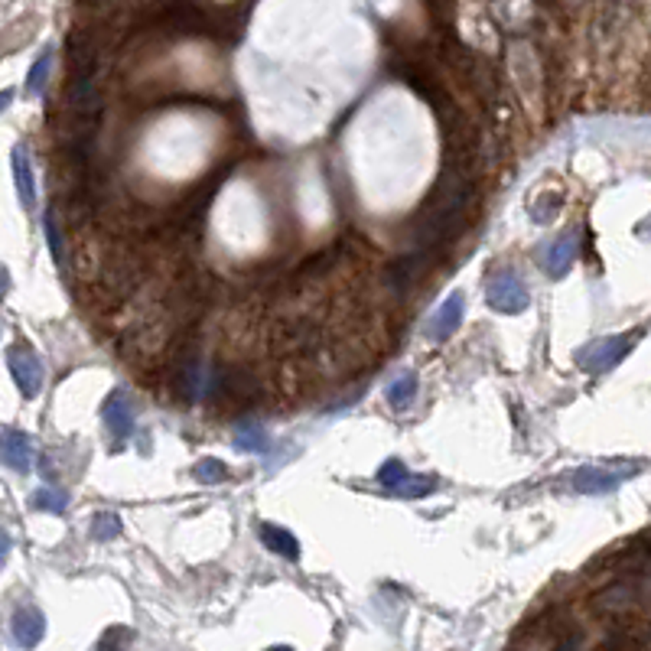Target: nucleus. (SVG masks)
<instances>
[{"instance_id":"obj_1","label":"nucleus","mask_w":651,"mask_h":651,"mask_svg":"<svg viewBox=\"0 0 651 651\" xmlns=\"http://www.w3.org/2000/svg\"><path fill=\"white\" fill-rule=\"evenodd\" d=\"M486 299H488V307H492L495 313L518 316V313L528 310L531 293H528V287H524V280L518 278L515 270H502V274H495V278L488 280Z\"/></svg>"},{"instance_id":"obj_2","label":"nucleus","mask_w":651,"mask_h":651,"mask_svg":"<svg viewBox=\"0 0 651 651\" xmlns=\"http://www.w3.org/2000/svg\"><path fill=\"white\" fill-rule=\"evenodd\" d=\"M378 482H382L388 492L404 495V499H424L436 488L434 476H417V472L407 469L401 459H388V463L378 469Z\"/></svg>"},{"instance_id":"obj_3","label":"nucleus","mask_w":651,"mask_h":651,"mask_svg":"<svg viewBox=\"0 0 651 651\" xmlns=\"http://www.w3.org/2000/svg\"><path fill=\"white\" fill-rule=\"evenodd\" d=\"M7 365H10V374H14L16 388H20V394L37 397L39 388H43V362H39V355L33 352V345H26V342L10 345Z\"/></svg>"},{"instance_id":"obj_4","label":"nucleus","mask_w":651,"mask_h":651,"mask_svg":"<svg viewBox=\"0 0 651 651\" xmlns=\"http://www.w3.org/2000/svg\"><path fill=\"white\" fill-rule=\"evenodd\" d=\"M632 342H635V336L599 339V342L586 345L583 352H577V362H580V368H586V372H593V374L609 372V368L619 365V362L632 352Z\"/></svg>"},{"instance_id":"obj_5","label":"nucleus","mask_w":651,"mask_h":651,"mask_svg":"<svg viewBox=\"0 0 651 651\" xmlns=\"http://www.w3.org/2000/svg\"><path fill=\"white\" fill-rule=\"evenodd\" d=\"M101 417H105V427L114 440H128L134 434V404H131V397L124 391H111L101 407Z\"/></svg>"},{"instance_id":"obj_6","label":"nucleus","mask_w":651,"mask_h":651,"mask_svg":"<svg viewBox=\"0 0 651 651\" xmlns=\"http://www.w3.org/2000/svg\"><path fill=\"white\" fill-rule=\"evenodd\" d=\"M463 310H466L463 297H459V293H449V297L440 303V310L430 316L427 339H434V342H446V339L459 330V322H463Z\"/></svg>"},{"instance_id":"obj_7","label":"nucleus","mask_w":651,"mask_h":651,"mask_svg":"<svg viewBox=\"0 0 651 651\" xmlns=\"http://www.w3.org/2000/svg\"><path fill=\"white\" fill-rule=\"evenodd\" d=\"M0 463L14 472H30L33 466V440L23 430H4L0 434Z\"/></svg>"},{"instance_id":"obj_8","label":"nucleus","mask_w":651,"mask_h":651,"mask_svg":"<svg viewBox=\"0 0 651 651\" xmlns=\"http://www.w3.org/2000/svg\"><path fill=\"white\" fill-rule=\"evenodd\" d=\"M10 632H14V642L20 648H37L46 635V619L37 606H20L10 619Z\"/></svg>"},{"instance_id":"obj_9","label":"nucleus","mask_w":651,"mask_h":651,"mask_svg":"<svg viewBox=\"0 0 651 651\" xmlns=\"http://www.w3.org/2000/svg\"><path fill=\"white\" fill-rule=\"evenodd\" d=\"M622 479H629V476H625V472L603 469V466H586V469L573 472V488L583 495H603V492H613Z\"/></svg>"},{"instance_id":"obj_10","label":"nucleus","mask_w":651,"mask_h":651,"mask_svg":"<svg viewBox=\"0 0 651 651\" xmlns=\"http://www.w3.org/2000/svg\"><path fill=\"white\" fill-rule=\"evenodd\" d=\"M577 251H580V241H577V235H573V232L563 235V238H557L554 245L547 247V255H544L547 274L563 278V274L570 270V264H573V257H577Z\"/></svg>"},{"instance_id":"obj_11","label":"nucleus","mask_w":651,"mask_h":651,"mask_svg":"<svg viewBox=\"0 0 651 651\" xmlns=\"http://www.w3.org/2000/svg\"><path fill=\"white\" fill-rule=\"evenodd\" d=\"M14 176H16V193H20L23 209L37 205V183H33V163L26 147H14Z\"/></svg>"},{"instance_id":"obj_12","label":"nucleus","mask_w":651,"mask_h":651,"mask_svg":"<svg viewBox=\"0 0 651 651\" xmlns=\"http://www.w3.org/2000/svg\"><path fill=\"white\" fill-rule=\"evenodd\" d=\"M257 534H261V544L268 547V551H274V554L287 557V561H297L299 557V541L293 538L287 528H278V524L264 521L261 528H257Z\"/></svg>"},{"instance_id":"obj_13","label":"nucleus","mask_w":651,"mask_h":651,"mask_svg":"<svg viewBox=\"0 0 651 651\" xmlns=\"http://www.w3.org/2000/svg\"><path fill=\"white\" fill-rule=\"evenodd\" d=\"M414 397H417V374L414 372H404L401 378H394L388 384V404L397 407V411H404Z\"/></svg>"},{"instance_id":"obj_14","label":"nucleus","mask_w":651,"mask_h":651,"mask_svg":"<svg viewBox=\"0 0 651 651\" xmlns=\"http://www.w3.org/2000/svg\"><path fill=\"white\" fill-rule=\"evenodd\" d=\"M235 443L241 449H251V453H268V434L257 424H241L238 434H235Z\"/></svg>"},{"instance_id":"obj_15","label":"nucleus","mask_w":651,"mask_h":651,"mask_svg":"<svg viewBox=\"0 0 651 651\" xmlns=\"http://www.w3.org/2000/svg\"><path fill=\"white\" fill-rule=\"evenodd\" d=\"M68 505V495L62 492V488H39L37 495H33V509L39 511H53V515H62Z\"/></svg>"},{"instance_id":"obj_16","label":"nucleus","mask_w":651,"mask_h":651,"mask_svg":"<svg viewBox=\"0 0 651 651\" xmlns=\"http://www.w3.org/2000/svg\"><path fill=\"white\" fill-rule=\"evenodd\" d=\"M121 534V518L111 515V511H98L95 518H91V538L95 541H111Z\"/></svg>"},{"instance_id":"obj_17","label":"nucleus","mask_w":651,"mask_h":651,"mask_svg":"<svg viewBox=\"0 0 651 651\" xmlns=\"http://www.w3.org/2000/svg\"><path fill=\"white\" fill-rule=\"evenodd\" d=\"M49 68H53V53L46 49V53L37 59V66L30 68V75H26V91H30V95H39V91L46 89V79H49Z\"/></svg>"},{"instance_id":"obj_18","label":"nucleus","mask_w":651,"mask_h":651,"mask_svg":"<svg viewBox=\"0 0 651 651\" xmlns=\"http://www.w3.org/2000/svg\"><path fill=\"white\" fill-rule=\"evenodd\" d=\"M193 476L199 482H205V486H212V482L228 479V466L218 463V459H199V463L193 466Z\"/></svg>"},{"instance_id":"obj_19","label":"nucleus","mask_w":651,"mask_h":651,"mask_svg":"<svg viewBox=\"0 0 651 651\" xmlns=\"http://www.w3.org/2000/svg\"><path fill=\"white\" fill-rule=\"evenodd\" d=\"M131 642H134V632L124 629V625H114V629H108L105 635H101L95 651H128Z\"/></svg>"},{"instance_id":"obj_20","label":"nucleus","mask_w":651,"mask_h":651,"mask_svg":"<svg viewBox=\"0 0 651 651\" xmlns=\"http://www.w3.org/2000/svg\"><path fill=\"white\" fill-rule=\"evenodd\" d=\"M46 238H49V251H53V261L62 264V241H59V228H56V212L46 215Z\"/></svg>"},{"instance_id":"obj_21","label":"nucleus","mask_w":651,"mask_h":651,"mask_svg":"<svg viewBox=\"0 0 651 651\" xmlns=\"http://www.w3.org/2000/svg\"><path fill=\"white\" fill-rule=\"evenodd\" d=\"M10 547H14V541H10V534L0 528V567L7 563V557H10Z\"/></svg>"},{"instance_id":"obj_22","label":"nucleus","mask_w":651,"mask_h":651,"mask_svg":"<svg viewBox=\"0 0 651 651\" xmlns=\"http://www.w3.org/2000/svg\"><path fill=\"white\" fill-rule=\"evenodd\" d=\"M7 290H10V274H7V268L0 264V299L7 297Z\"/></svg>"},{"instance_id":"obj_23","label":"nucleus","mask_w":651,"mask_h":651,"mask_svg":"<svg viewBox=\"0 0 651 651\" xmlns=\"http://www.w3.org/2000/svg\"><path fill=\"white\" fill-rule=\"evenodd\" d=\"M10 98H14V91H4V95H0V111L10 105Z\"/></svg>"},{"instance_id":"obj_24","label":"nucleus","mask_w":651,"mask_h":651,"mask_svg":"<svg viewBox=\"0 0 651 651\" xmlns=\"http://www.w3.org/2000/svg\"><path fill=\"white\" fill-rule=\"evenodd\" d=\"M268 651H293V648H287V645H274V648H268Z\"/></svg>"}]
</instances>
